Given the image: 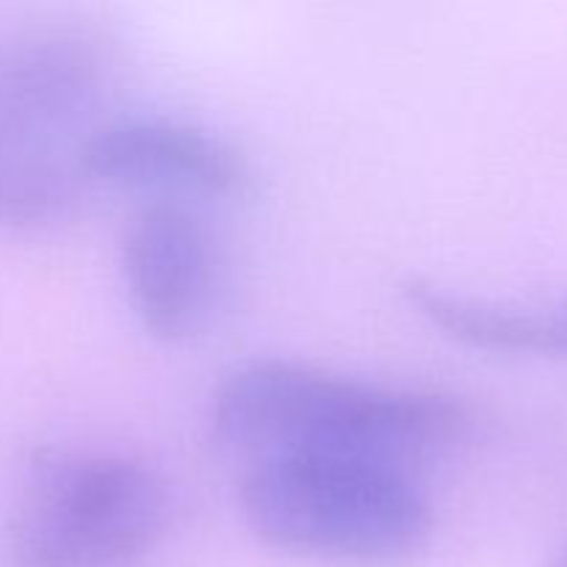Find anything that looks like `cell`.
Masks as SVG:
<instances>
[{"mask_svg":"<svg viewBox=\"0 0 567 567\" xmlns=\"http://www.w3.org/2000/svg\"><path fill=\"white\" fill-rule=\"evenodd\" d=\"M238 509L266 548L330 567H408L435 537L415 474L363 460L244 463Z\"/></svg>","mask_w":567,"mask_h":567,"instance_id":"cell-2","label":"cell"},{"mask_svg":"<svg viewBox=\"0 0 567 567\" xmlns=\"http://www.w3.org/2000/svg\"><path fill=\"white\" fill-rule=\"evenodd\" d=\"M468 410L421 388L352 380L297 360H252L219 382L208 404L210 437L244 463L336 457L415 465L468 435Z\"/></svg>","mask_w":567,"mask_h":567,"instance_id":"cell-1","label":"cell"},{"mask_svg":"<svg viewBox=\"0 0 567 567\" xmlns=\"http://www.w3.org/2000/svg\"><path fill=\"white\" fill-rule=\"evenodd\" d=\"M120 271L142 330L164 343L192 341L221 297V252L197 210L172 199L142 205L122 227Z\"/></svg>","mask_w":567,"mask_h":567,"instance_id":"cell-5","label":"cell"},{"mask_svg":"<svg viewBox=\"0 0 567 567\" xmlns=\"http://www.w3.org/2000/svg\"><path fill=\"white\" fill-rule=\"evenodd\" d=\"M402 297L426 324L465 347L513 354H567V293L491 299L410 277L402 282Z\"/></svg>","mask_w":567,"mask_h":567,"instance_id":"cell-7","label":"cell"},{"mask_svg":"<svg viewBox=\"0 0 567 567\" xmlns=\"http://www.w3.org/2000/svg\"><path fill=\"white\" fill-rule=\"evenodd\" d=\"M543 567H567V543L554 548V551L548 554L546 563H543Z\"/></svg>","mask_w":567,"mask_h":567,"instance_id":"cell-8","label":"cell"},{"mask_svg":"<svg viewBox=\"0 0 567 567\" xmlns=\"http://www.w3.org/2000/svg\"><path fill=\"white\" fill-rule=\"evenodd\" d=\"M109 70L105 42L86 28L0 37V225L37 230L72 216Z\"/></svg>","mask_w":567,"mask_h":567,"instance_id":"cell-3","label":"cell"},{"mask_svg":"<svg viewBox=\"0 0 567 567\" xmlns=\"http://www.w3.org/2000/svg\"><path fill=\"white\" fill-rule=\"evenodd\" d=\"M169 509L164 476L133 454L39 446L0 526V567H138Z\"/></svg>","mask_w":567,"mask_h":567,"instance_id":"cell-4","label":"cell"},{"mask_svg":"<svg viewBox=\"0 0 567 567\" xmlns=\"http://www.w3.org/2000/svg\"><path fill=\"white\" fill-rule=\"evenodd\" d=\"M86 183L158 194L247 197L255 169L230 138L166 116H120L97 122L81 147Z\"/></svg>","mask_w":567,"mask_h":567,"instance_id":"cell-6","label":"cell"}]
</instances>
